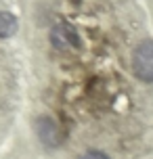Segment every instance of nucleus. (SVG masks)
I'll use <instances>...</instances> for the list:
<instances>
[{
	"mask_svg": "<svg viewBox=\"0 0 153 159\" xmlns=\"http://www.w3.org/2000/svg\"><path fill=\"white\" fill-rule=\"evenodd\" d=\"M50 42L57 50H78L82 46L78 30L69 23H57L50 30Z\"/></svg>",
	"mask_w": 153,
	"mask_h": 159,
	"instance_id": "2",
	"label": "nucleus"
},
{
	"mask_svg": "<svg viewBox=\"0 0 153 159\" xmlns=\"http://www.w3.org/2000/svg\"><path fill=\"white\" fill-rule=\"evenodd\" d=\"M36 132H38V138H40L42 143L46 144V147H53V149H57L61 144V140H63V134H61L59 126L49 117L36 119Z\"/></svg>",
	"mask_w": 153,
	"mask_h": 159,
	"instance_id": "3",
	"label": "nucleus"
},
{
	"mask_svg": "<svg viewBox=\"0 0 153 159\" xmlns=\"http://www.w3.org/2000/svg\"><path fill=\"white\" fill-rule=\"evenodd\" d=\"M17 27H19L17 17L8 11H0V38H11L17 32Z\"/></svg>",
	"mask_w": 153,
	"mask_h": 159,
	"instance_id": "4",
	"label": "nucleus"
},
{
	"mask_svg": "<svg viewBox=\"0 0 153 159\" xmlns=\"http://www.w3.org/2000/svg\"><path fill=\"white\" fill-rule=\"evenodd\" d=\"M132 73L141 82H153V40L141 42L132 52Z\"/></svg>",
	"mask_w": 153,
	"mask_h": 159,
	"instance_id": "1",
	"label": "nucleus"
},
{
	"mask_svg": "<svg viewBox=\"0 0 153 159\" xmlns=\"http://www.w3.org/2000/svg\"><path fill=\"white\" fill-rule=\"evenodd\" d=\"M80 159H109L105 153H101V151H88V153H84Z\"/></svg>",
	"mask_w": 153,
	"mask_h": 159,
	"instance_id": "5",
	"label": "nucleus"
}]
</instances>
